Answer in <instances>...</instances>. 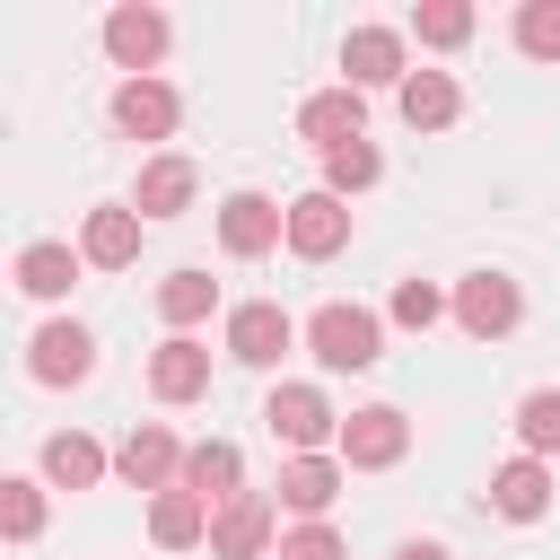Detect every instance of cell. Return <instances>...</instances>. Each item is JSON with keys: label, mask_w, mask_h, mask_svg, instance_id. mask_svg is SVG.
<instances>
[{"label": "cell", "mask_w": 560, "mask_h": 560, "mask_svg": "<svg viewBox=\"0 0 560 560\" xmlns=\"http://www.w3.org/2000/svg\"><path fill=\"white\" fill-rule=\"evenodd\" d=\"M306 350H315L332 376H359V368L385 359V324H376L368 306H341V298H332V306L306 315Z\"/></svg>", "instance_id": "1"}, {"label": "cell", "mask_w": 560, "mask_h": 560, "mask_svg": "<svg viewBox=\"0 0 560 560\" xmlns=\"http://www.w3.org/2000/svg\"><path fill=\"white\" fill-rule=\"evenodd\" d=\"M341 464L350 472H385V464H402L411 455V420L394 411V402H359V411H341Z\"/></svg>", "instance_id": "2"}, {"label": "cell", "mask_w": 560, "mask_h": 560, "mask_svg": "<svg viewBox=\"0 0 560 560\" xmlns=\"http://www.w3.org/2000/svg\"><path fill=\"white\" fill-rule=\"evenodd\" d=\"M262 420H271V438L298 446V455H324V438H341V411L324 402V385H280V394L262 402Z\"/></svg>", "instance_id": "3"}, {"label": "cell", "mask_w": 560, "mask_h": 560, "mask_svg": "<svg viewBox=\"0 0 560 560\" xmlns=\"http://www.w3.org/2000/svg\"><path fill=\"white\" fill-rule=\"evenodd\" d=\"M219 245H228L236 262H254V254L289 245V210H280L271 192H228V201H219Z\"/></svg>", "instance_id": "4"}, {"label": "cell", "mask_w": 560, "mask_h": 560, "mask_svg": "<svg viewBox=\"0 0 560 560\" xmlns=\"http://www.w3.org/2000/svg\"><path fill=\"white\" fill-rule=\"evenodd\" d=\"M516 315H525V289H516L508 271H472V280H455V324H464L472 341L516 332Z\"/></svg>", "instance_id": "5"}, {"label": "cell", "mask_w": 560, "mask_h": 560, "mask_svg": "<svg viewBox=\"0 0 560 560\" xmlns=\"http://www.w3.org/2000/svg\"><path fill=\"white\" fill-rule=\"evenodd\" d=\"M298 341H306V332H298L289 306H271V298H254V306L228 315V359H245V368H280Z\"/></svg>", "instance_id": "6"}, {"label": "cell", "mask_w": 560, "mask_h": 560, "mask_svg": "<svg viewBox=\"0 0 560 560\" xmlns=\"http://www.w3.org/2000/svg\"><path fill=\"white\" fill-rule=\"evenodd\" d=\"M271 516H280V499H271V490L228 499V508L210 516V560H262V551H271Z\"/></svg>", "instance_id": "7"}, {"label": "cell", "mask_w": 560, "mask_h": 560, "mask_svg": "<svg viewBox=\"0 0 560 560\" xmlns=\"http://www.w3.org/2000/svg\"><path fill=\"white\" fill-rule=\"evenodd\" d=\"M166 9H140V0H122L114 18H105V52H114V70H131V79H149L158 70V52H166Z\"/></svg>", "instance_id": "8"}, {"label": "cell", "mask_w": 560, "mask_h": 560, "mask_svg": "<svg viewBox=\"0 0 560 560\" xmlns=\"http://www.w3.org/2000/svg\"><path fill=\"white\" fill-rule=\"evenodd\" d=\"M402 35L394 26H350L341 35V88H394L402 96Z\"/></svg>", "instance_id": "9"}, {"label": "cell", "mask_w": 560, "mask_h": 560, "mask_svg": "<svg viewBox=\"0 0 560 560\" xmlns=\"http://www.w3.org/2000/svg\"><path fill=\"white\" fill-rule=\"evenodd\" d=\"M96 368V332L88 324H35V341H26V376L35 385H79Z\"/></svg>", "instance_id": "10"}, {"label": "cell", "mask_w": 560, "mask_h": 560, "mask_svg": "<svg viewBox=\"0 0 560 560\" xmlns=\"http://www.w3.org/2000/svg\"><path fill=\"white\" fill-rule=\"evenodd\" d=\"M114 472L131 481V490H175L184 481V446H175V429H158V420H140L131 438H122V455H114Z\"/></svg>", "instance_id": "11"}, {"label": "cell", "mask_w": 560, "mask_h": 560, "mask_svg": "<svg viewBox=\"0 0 560 560\" xmlns=\"http://www.w3.org/2000/svg\"><path fill=\"white\" fill-rule=\"evenodd\" d=\"M341 245H350V201H332V192H298V201H289V254L332 262Z\"/></svg>", "instance_id": "12"}, {"label": "cell", "mask_w": 560, "mask_h": 560, "mask_svg": "<svg viewBox=\"0 0 560 560\" xmlns=\"http://www.w3.org/2000/svg\"><path fill=\"white\" fill-rule=\"evenodd\" d=\"M149 394H158V402H201V394H210V350H201L192 332H166V341L149 350Z\"/></svg>", "instance_id": "13"}, {"label": "cell", "mask_w": 560, "mask_h": 560, "mask_svg": "<svg viewBox=\"0 0 560 560\" xmlns=\"http://www.w3.org/2000/svg\"><path fill=\"white\" fill-rule=\"evenodd\" d=\"M298 131L332 158V149L368 140V96H359V88H324V96H306V105H298Z\"/></svg>", "instance_id": "14"}, {"label": "cell", "mask_w": 560, "mask_h": 560, "mask_svg": "<svg viewBox=\"0 0 560 560\" xmlns=\"http://www.w3.org/2000/svg\"><path fill=\"white\" fill-rule=\"evenodd\" d=\"M341 472H350V464H341V455H289V464H280V481H271V490H280V508H298V516H306V525H324V508H332V499H341Z\"/></svg>", "instance_id": "15"}, {"label": "cell", "mask_w": 560, "mask_h": 560, "mask_svg": "<svg viewBox=\"0 0 560 560\" xmlns=\"http://www.w3.org/2000/svg\"><path fill=\"white\" fill-rule=\"evenodd\" d=\"M175 122H184V105H175L166 79H122V88H114V131H131V140H166Z\"/></svg>", "instance_id": "16"}, {"label": "cell", "mask_w": 560, "mask_h": 560, "mask_svg": "<svg viewBox=\"0 0 560 560\" xmlns=\"http://www.w3.org/2000/svg\"><path fill=\"white\" fill-rule=\"evenodd\" d=\"M140 210L131 201H105V210H88V228H79V254L96 262V271H122V262H140Z\"/></svg>", "instance_id": "17"}, {"label": "cell", "mask_w": 560, "mask_h": 560, "mask_svg": "<svg viewBox=\"0 0 560 560\" xmlns=\"http://www.w3.org/2000/svg\"><path fill=\"white\" fill-rule=\"evenodd\" d=\"M490 508H499L508 525H534V516H551V464H542V455H516V464H499V472H490Z\"/></svg>", "instance_id": "18"}, {"label": "cell", "mask_w": 560, "mask_h": 560, "mask_svg": "<svg viewBox=\"0 0 560 560\" xmlns=\"http://www.w3.org/2000/svg\"><path fill=\"white\" fill-rule=\"evenodd\" d=\"M184 490H192V499H210V508L245 499V455H236L228 438H201V446H184Z\"/></svg>", "instance_id": "19"}, {"label": "cell", "mask_w": 560, "mask_h": 560, "mask_svg": "<svg viewBox=\"0 0 560 560\" xmlns=\"http://www.w3.org/2000/svg\"><path fill=\"white\" fill-rule=\"evenodd\" d=\"M210 516H219V508L175 481V490L149 499V542H158V551H192V542H210Z\"/></svg>", "instance_id": "20"}, {"label": "cell", "mask_w": 560, "mask_h": 560, "mask_svg": "<svg viewBox=\"0 0 560 560\" xmlns=\"http://www.w3.org/2000/svg\"><path fill=\"white\" fill-rule=\"evenodd\" d=\"M455 114H464V88H455L446 70H411V79H402V122H411V131H446Z\"/></svg>", "instance_id": "21"}, {"label": "cell", "mask_w": 560, "mask_h": 560, "mask_svg": "<svg viewBox=\"0 0 560 560\" xmlns=\"http://www.w3.org/2000/svg\"><path fill=\"white\" fill-rule=\"evenodd\" d=\"M44 481H61V490H96V481H105V446L79 438V429L44 438Z\"/></svg>", "instance_id": "22"}, {"label": "cell", "mask_w": 560, "mask_h": 560, "mask_svg": "<svg viewBox=\"0 0 560 560\" xmlns=\"http://www.w3.org/2000/svg\"><path fill=\"white\" fill-rule=\"evenodd\" d=\"M184 201H192V166H184V158H149V166H140L131 210H140V219H175Z\"/></svg>", "instance_id": "23"}, {"label": "cell", "mask_w": 560, "mask_h": 560, "mask_svg": "<svg viewBox=\"0 0 560 560\" xmlns=\"http://www.w3.org/2000/svg\"><path fill=\"white\" fill-rule=\"evenodd\" d=\"M79 262H88V254H70V245H26V254H18V289H26V298H70Z\"/></svg>", "instance_id": "24"}, {"label": "cell", "mask_w": 560, "mask_h": 560, "mask_svg": "<svg viewBox=\"0 0 560 560\" xmlns=\"http://www.w3.org/2000/svg\"><path fill=\"white\" fill-rule=\"evenodd\" d=\"M210 306H219V280H210V271H166V280H158V315H166L175 332L201 324Z\"/></svg>", "instance_id": "25"}, {"label": "cell", "mask_w": 560, "mask_h": 560, "mask_svg": "<svg viewBox=\"0 0 560 560\" xmlns=\"http://www.w3.org/2000/svg\"><path fill=\"white\" fill-rule=\"evenodd\" d=\"M376 175H385V158H376L368 140H350V149H332V158H324V192H332V201H350V192H368Z\"/></svg>", "instance_id": "26"}, {"label": "cell", "mask_w": 560, "mask_h": 560, "mask_svg": "<svg viewBox=\"0 0 560 560\" xmlns=\"http://www.w3.org/2000/svg\"><path fill=\"white\" fill-rule=\"evenodd\" d=\"M516 438H525V455H560V385L516 402Z\"/></svg>", "instance_id": "27"}, {"label": "cell", "mask_w": 560, "mask_h": 560, "mask_svg": "<svg viewBox=\"0 0 560 560\" xmlns=\"http://www.w3.org/2000/svg\"><path fill=\"white\" fill-rule=\"evenodd\" d=\"M516 52L525 61H560V0H525L516 9Z\"/></svg>", "instance_id": "28"}, {"label": "cell", "mask_w": 560, "mask_h": 560, "mask_svg": "<svg viewBox=\"0 0 560 560\" xmlns=\"http://www.w3.org/2000/svg\"><path fill=\"white\" fill-rule=\"evenodd\" d=\"M0 525H9V542H35L44 534V481H0Z\"/></svg>", "instance_id": "29"}, {"label": "cell", "mask_w": 560, "mask_h": 560, "mask_svg": "<svg viewBox=\"0 0 560 560\" xmlns=\"http://www.w3.org/2000/svg\"><path fill=\"white\" fill-rule=\"evenodd\" d=\"M446 306H455V298H446L438 280H402V289H394V324H402V332H429Z\"/></svg>", "instance_id": "30"}, {"label": "cell", "mask_w": 560, "mask_h": 560, "mask_svg": "<svg viewBox=\"0 0 560 560\" xmlns=\"http://www.w3.org/2000/svg\"><path fill=\"white\" fill-rule=\"evenodd\" d=\"M411 26H420V44H438V52H455V44L472 35V9H464V0H429V9L411 18Z\"/></svg>", "instance_id": "31"}, {"label": "cell", "mask_w": 560, "mask_h": 560, "mask_svg": "<svg viewBox=\"0 0 560 560\" xmlns=\"http://www.w3.org/2000/svg\"><path fill=\"white\" fill-rule=\"evenodd\" d=\"M280 560H341V534L332 525H298V534H280Z\"/></svg>", "instance_id": "32"}, {"label": "cell", "mask_w": 560, "mask_h": 560, "mask_svg": "<svg viewBox=\"0 0 560 560\" xmlns=\"http://www.w3.org/2000/svg\"><path fill=\"white\" fill-rule=\"evenodd\" d=\"M394 560H446V551H438V542H402Z\"/></svg>", "instance_id": "33"}]
</instances>
